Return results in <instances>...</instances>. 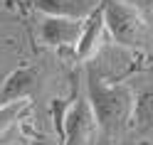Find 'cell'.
Wrapping results in <instances>:
<instances>
[{"instance_id": "1", "label": "cell", "mask_w": 153, "mask_h": 145, "mask_svg": "<svg viewBox=\"0 0 153 145\" xmlns=\"http://www.w3.org/2000/svg\"><path fill=\"white\" fill-rule=\"evenodd\" d=\"M84 96L101 133L119 135L128 128L133 111V89L128 84H109L94 66H87Z\"/></svg>"}, {"instance_id": "2", "label": "cell", "mask_w": 153, "mask_h": 145, "mask_svg": "<svg viewBox=\"0 0 153 145\" xmlns=\"http://www.w3.org/2000/svg\"><path fill=\"white\" fill-rule=\"evenodd\" d=\"M101 10L111 42H116L119 47H128V49L146 44L148 22L141 10H136L126 0H101Z\"/></svg>"}, {"instance_id": "3", "label": "cell", "mask_w": 153, "mask_h": 145, "mask_svg": "<svg viewBox=\"0 0 153 145\" xmlns=\"http://www.w3.org/2000/svg\"><path fill=\"white\" fill-rule=\"evenodd\" d=\"M97 130L99 128H97L87 96H74V101L64 108L59 118L62 145H89Z\"/></svg>"}, {"instance_id": "4", "label": "cell", "mask_w": 153, "mask_h": 145, "mask_svg": "<svg viewBox=\"0 0 153 145\" xmlns=\"http://www.w3.org/2000/svg\"><path fill=\"white\" fill-rule=\"evenodd\" d=\"M40 86V66L22 64L5 76L0 86V103H15V101H30V96Z\"/></svg>"}, {"instance_id": "5", "label": "cell", "mask_w": 153, "mask_h": 145, "mask_svg": "<svg viewBox=\"0 0 153 145\" xmlns=\"http://www.w3.org/2000/svg\"><path fill=\"white\" fill-rule=\"evenodd\" d=\"M84 20H69V17H45L40 22V42L52 49H64V47H76L82 35Z\"/></svg>"}, {"instance_id": "6", "label": "cell", "mask_w": 153, "mask_h": 145, "mask_svg": "<svg viewBox=\"0 0 153 145\" xmlns=\"http://www.w3.org/2000/svg\"><path fill=\"white\" fill-rule=\"evenodd\" d=\"M104 37H106V25H104V10H101V3H99V7L82 25L79 42H76V47H74L76 59L79 62H91L94 57H97V52L101 49Z\"/></svg>"}, {"instance_id": "7", "label": "cell", "mask_w": 153, "mask_h": 145, "mask_svg": "<svg viewBox=\"0 0 153 145\" xmlns=\"http://www.w3.org/2000/svg\"><path fill=\"white\" fill-rule=\"evenodd\" d=\"M101 0H30L35 10L45 17H69V20H87L99 7Z\"/></svg>"}, {"instance_id": "8", "label": "cell", "mask_w": 153, "mask_h": 145, "mask_svg": "<svg viewBox=\"0 0 153 145\" xmlns=\"http://www.w3.org/2000/svg\"><path fill=\"white\" fill-rule=\"evenodd\" d=\"M131 125L141 133L153 130V81L143 84L141 89H133V111Z\"/></svg>"}, {"instance_id": "9", "label": "cell", "mask_w": 153, "mask_h": 145, "mask_svg": "<svg viewBox=\"0 0 153 145\" xmlns=\"http://www.w3.org/2000/svg\"><path fill=\"white\" fill-rule=\"evenodd\" d=\"M27 101H15V103H0V133L7 130L17 121V116L25 111Z\"/></svg>"}, {"instance_id": "10", "label": "cell", "mask_w": 153, "mask_h": 145, "mask_svg": "<svg viewBox=\"0 0 153 145\" xmlns=\"http://www.w3.org/2000/svg\"><path fill=\"white\" fill-rule=\"evenodd\" d=\"M126 3H131L136 10H141L143 15H151L153 13V0H126Z\"/></svg>"}]
</instances>
